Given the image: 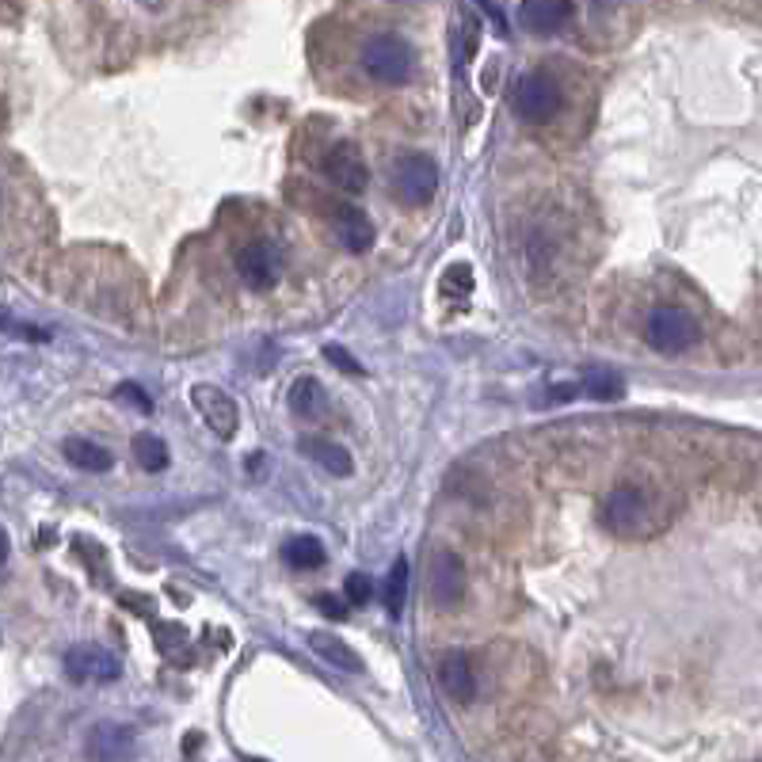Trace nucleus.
Returning <instances> with one entry per match:
<instances>
[{
	"label": "nucleus",
	"mask_w": 762,
	"mask_h": 762,
	"mask_svg": "<svg viewBox=\"0 0 762 762\" xmlns=\"http://www.w3.org/2000/svg\"><path fill=\"white\" fill-rule=\"evenodd\" d=\"M344 598L347 606H366L374 598V584L366 572H351V576L344 580Z\"/></svg>",
	"instance_id": "24"
},
{
	"label": "nucleus",
	"mask_w": 762,
	"mask_h": 762,
	"mask_svg": "<svg viewBox=\"0 0 762 762\" xmlns=\"http://www.w3.org/2000/svg\"><path fill=\"white\" fill-rule=\"evenodd\" d=\"M153 637H157L160 653H173V645L187 640V633H184V625H157V629H153Z\"/></svg>",
	"instance_id": "25"
},
{
	"label": "nucleus",
	"mask_w": 762,
	"mask_h": 762,
	"mask_svg": "<svg viewBox=\"0 0 762 762\" xmlns=\"http://www.w3.org/2000/svg\"><path fill=\"white\" fill-rule=\"evenodd\" d=\"M580 389H584L587 397H595V400H618V397H625L622 374L606 370V366H587L584 378H580Z\"/></svg>",
	"instance_id": "20"
},
{
	"label": "nucleus",
	"mask_w": 762,
	"mask_h": 762,
	"mask_svg": "<svg viewBox=\"0 0 762 762\" xmlns=\"http://www.w3.org/2000/svg\"><path fill=\"white\" fill-rule=\"evenodd\" d=\"M65 671H70L73 682H115L123 675V664H118L115 653L100 645H73L65 653Z\"/></svg>",
	"instance_id": "7"
},
{
	"label": "nucleus",
	"mask_w": 762,
	"mask_h": 762,
	"mask_svg": "<svg viewBox=\"0 0 762 762\" xmlns=\"http://www.w3.org/2000/svg\"><path fill=\"white\" fill-rule=\"evenodd\" d=\"M481 4V12L492 20V28H495V35H508V15H503V8H500V0H477Z\"/></svg>",
	"instance_id": "27"
},
{
	"label": "nucleus",
	"mask_w": 762,
	"mask_h": 762,
	"mask_svg": "<svg viewBox=\"0 0 762 762\" xmlns=\"http://www.w3.org/2000/svg\"><path fill=\"white\" fill-rule=\"evenodd\" d=\"M290 413H294L298 419H324L328 416V397H324V385L316 378H298L294 385H290Z\"/></svg>",
	"instance_id": "15"
},
{
	"label": "nucleus",
	"mask_w": 762,
	"mask_h": 762,
	"mask_svg": "<svg viewBox=\"0 0 762 762\" xmlns=\"http://www.w3.org/2000/svg\"><path fill=\"white\" fill-rule=\"evenodd\" d=\"M62 453L73 461L76 469H84V473H107V469L115 466V458L92 439H65Z\"/></svg>",
	"instance_id": "18"
},
{
	"label": "nucleus",
	"mask_w": 762,
	"mask_h": 762,
	"mask_svg": "<svg viewBox=\"0 0 762 762\" xmlns=\"http://www.w3.org/2000/svg\"><path fill=\"white\" fill-rule=\"evenodd\" d=\"M385 610L393 614V618H400V610H405V598H408V561L405 556H397V564H393L389 580H385Z\"/></svg>",
	"instance_id": "21"
},
{
	"label": "nucleus",
	"mask_w": 762,
	"mask_h": 762,
	"mask_svg": "<svg viewBox=\"0 0 762 762\" xmlns=\"http://www.w3.org/2000/svg\"><path fill=\"white\" fill-rule=\"evenodd\" d=\"M439 687L450 693L453 701H473L477 693V675L466 653H442L439 659Z\"/></svg>",
	"instance_id": "13"
},
{
	"label": "nucleus",
	"mask_w": 762,
	"mask_h": 762,
	"mask_svg": "<svg viewBox=\"0 0 762 762\" xmlns=\"http://www.w3.org/2000/svg\"><path fill=\"white\" fill-rule=\"evenodd\" d=\"M393 191L400 195V202L408 207H424L439 191V168L427 153H405L393 168Z\"/></svg>",
	"instance_id": "5"
},
{
	"label": "nucleus",
	"mask_w": 762,
	"mask_h": 762,
	"mask_svg": "<svg viewBox=\"0 0 762 762\" xmlns=\"http://www.w3.org/2000/svg\"><path fill=\"white\" fill-rule=\"evenodd\" d=\"M363 70L378 84H405L416 70V54L400 35H374L363 46Z\"/></svg>",
	"instance_id": "1"
},
{
	"label": "nucleus",
	"mask_w": 762,
	"mask_h": 762,
	"mask_svg": "<svg viewBox=\"0 0 762 762\" xmlns=\"http://www.w3.org/2000/svg\"><path fill=\"white\" fill-rule=\"evenodd\" d=\"M442 294L447 298L473 294V271H469V263H453V268H447V275H442Z\"/></svg>",
	"instance_id": "23"
},
{
	"label": "nucleus",
	"mask_w": 762,
	"mask_h": 762,
	"mask_svg": "<svg viewBox=\"0 0 762 762\" xmlns=\"http://www.w3.org/2000/svg\"><path fill=\"white\" fill-rule=\"evenodd\" d=\"M118 397H126V400H131V405H138L142 413H153V397H145V389H142V385L126 382L123 389H118Z\"/></svg>",
	"instance_id": "28"
},
{
	"label": "nucleus",
	"mask_w": 762,
	"mask_h": 762,
	"mask_svg": "<svg viewBox=\"0 0 762 762\" xmlns=\"http://www.w3.org/2000/svg\"><path fill=\"white\" fill-rule=\"evenodd\" d=\"M461 595H466V568L461 556L450 550H439L431 556V598L439 610H458Z\"/></svg>",
	"instance_id": "9"
},
{
	"label": "nucleus",
	"mask_w": 762,
	"mask_h": 762,
	"mask_svg": "<svg viewBox=\"0 0 762 762\" xmlns=\"http://www.w3.org/2000/svg\"><path fill=\"white\" fill-rule=\"evenodd\" d=\"M324 176H328L344 195H363L366 184H370V173H366L363 153H358L351 142L332 145L328 157H324Z\"/></svg>",
	"instance_id": "8"
},
{
	"label": "nucleus",
	"mask_w": 762,
	"mask_h": 762,
	"mask_svg": "<svg viewBox=\"0 0 762 762\" xmlns=\"http://www.w3.org/2000/svg\"><path fill=\"white\" fill-rule=\"evenodd\" d=\"M191 405L199 408V416L207 419V427L218 439H233L237 427H241V408H237V400L229 397L226 389H218V385L199 382L191 389Z\"/></svg>",
	"instance_id": "6"
},
{
	"label": "nucleus",
	"mask_w": 762,
	"mask_h": 762,
	"mask_svg": "<svg viewBox=\"0 0 762 762\" xmlns=\"http://www.w3.org/2000/svg\"><path fill=\"white\" fill-rule=\"evenodd\" d=\"M572 12H576L572 0H522L519 23L530 35H556L572 20Z\"/></svg>",
	"instance_id": "12"
},
{
	"label": "nucleus",
	"mask_w": 762,
	"mask_h": 762,
	"mask_svg": "<svg viewBox=\"0 0 762 762\" xmlns=\"http://www.w3.org/2000/svg\"><path fill=\"white\" fill-rule=\"evenodd\" d=\"M302 453H310L321 469H328L332 477H351V469H355V461H351L347 447H340V442H328V439H302Z\"/></svg>",
	"instance_id": "17"
},
{
	"label": "nucleus",
	"mask_w": 762,
	"mask_h": 762,
	"mask_svg": "<svg viewBox=\"0 0 762 762\" xmlns=\"http://www.w3.org/2000/svg\"><path fill=\"white\" fill-rule=\"evenodd\" d=\"M313 603H316V610L328 614V618H344V614H347V606L336 603V595H316Z\"/></svg>",
	"instance_id": "29"
},
{
	"label": "nucleus",
	"mask_w": 762,
	"mask_h": 762,
	"mask_svg": "<svg viewBox=\"0 0 762 762\" xmlns=\"http://www.w3.org/2000/svg\"><path fill=\"white\" fill-rule=\"evenodd\" d=\"M88 755L92 762H134L138 755V740L126 724L100 721L88 735Z\"/></svg>",
	"instance_id": "11"
},
{
	"label": "nucleus",
	"mask_w": 762,
	"mask_h": 762,
	"mask_svg": "<svg viewBox=\"0 0 762 762\" xmlns=\"http://www.w3.org/2000/svg\"><path fill=\"white\" fill-rule=\"evenodd\" d=\"M310 648H313L316 656L324 659V664L336 667V671L363 675V659H358L355 648H351L347 640H340L336 633H328V629H313V633H310Z\"/></svg>",
	"instance_id": "14"
},
{
	"label": "nucleus",
	"mask_w": 762,
	"mask_h": 762,
	"mask_svg": "<svg viewBox=\"0 0 762 762\" xmlns=\"http://www.w3.org/2000/svg\"><path fill=\"white\" fill-rule=\"evenodd\" d=\"M142 4H145V8H160L165 0H142Z\"/></svg>",
	"instance_id": "30"
},
{
	"label": "nucleus",
	"mask_w": 762,
	"mask_h": 762,
	"mask_svg": "<svg viewBox=\"0 0 762 762\" xmlns=\"http://www.w3.org/2000/svg\"><path fill=\"white\" fill-rule=\"evenodd\" d=\"M648 511H653L648 508V495L637 484H618L603 500V526L618 537H645L653 530Z\"/></svg>",
	"instance_id": "2"
},
{
	"label": "nucleus",
	"mask_w": 762,
	"mask_h": 762,
	"mask_svg": "<svg viewBox=\"0 0 762 762\" xmlns=\"http://www.w3.org/2000/svg\"><path fill=\"white\" fill-rule=\"evenodd\" d=\"M324 355H328V363H332V366H340V370H344V374H363V366H358L355 358H351L344 347L328 344V347H324Z\"/></svg>",
	"instance_id": "26"
},
{
	"label": "nucleus",
	"mask_w": 762,
	"mask_h": 762,
	"mask_svg": "<svg viewBox=\"0 0 762 762\" xmlns=\"http://www.w3.org/2000/svg\"><path fill=\"white\" fill-rule=\"evenodd\" d=\"M698 336H701V328H698V321H693V313L679 310V305H659V310L648 313V321H645L648 347L664 351V355L693 347Z\"/></svg>",
	"instance_id": "3"
},
{
	"label": "nucleus",
	"mask_w": 762,
	"mask_h": 762,
	"mask_svg": "<svg viewBox=\"0 0 762 762\" xmlns=\"http://www.w3.org/2000/svg\"><path fill=\"white\" fill-rule=\"evenodd\" d=\"M237 275L252 290H271L282 275V260L268 241H252L237 252Z\"/></svg>",
	"instance_id": "10"
},
{
	"label": "nucleus",
	"mask_w": 762,
	"mask_h": 762,
	"mask_svg": "<svg viewBox=\"0 0 762 762\" xmlns=\"http://www.w3.org/2000/svg\"><path fill=\"white\" fill-rule=\"evenodd\" d=\"M282 561H286L290 568H298V572L321 568V564H324V545H321V537H313V534L290 537V542L282 545Z\"/></svg>",
	"instance_id": "19"
},
{
	"label": "nucleus",
	"mask_w": 762,
	"mask_h": 762,
	"mask_svg": "<svg viewBox=\"0 0 762 762\" xmlns=\"http://www.w3.org/2000/svg\"><path fill=\"white\" fill-rule=\"evenodd\" d=\"M336 237L347 252H366L374 244V226L358 207H340L336 213Z\"/></svg>",
	"instance_id": "16"
},
{
	"label": "nucleus",
	"mask_w": 762,
	"mask_h": 762,
	"mask_svg": "<svg viewBox=\"0 0 762 762\" xmlns=\"http://www.w3.org/2000/svg\"><path fill=\"white\" fill-rule=\"evenodd\" d=\"M561 104H564V92L556 84V76L550 73L534 70L515 84V111L522 123H550L556 111H561Z\"/></svg>",
	"instance_id": "4"
},
{
	"label": "nucleus",
	"mask_w": 762,
	"mask_h": 762,
	"mask_svg": "<svg viewBox=\"0 0 762 762\" xmlns=\"http://www.w3.org/2000/svg\"><path fill=\"white\" fill-rule=\"evenodd\" d=\"M134 458H138V466L145 473H160V469H168V447L157 439V435H138L134 439Z\"/></svg>",
	"instance_id": "22"
}]
</instances>
